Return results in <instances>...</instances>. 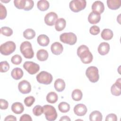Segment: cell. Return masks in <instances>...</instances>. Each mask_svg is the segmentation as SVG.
<instances>
[{
	"instance_id": "obj_1",
	"label": "cell",
	"mask_w": 121,
	"mask_h": 121,
	"mask_svg": "<svg viewBox=\"0 0 121 121\" xmlns=\"http://www.w3.org/2000/svg\"><path fill=\"white\" fill-rule=\"evenodd\" d=\"M77 55L80 58L81 61L84 64L91 63L93 59V56L88 47L85 45H81L77 49Z\"/></svg>"
},
{
	"instance_id": "obj_2",
	"label": "cell",
	"mask_w": 121,
	"mask_h": 121,
	"mask_svg": "<svg viewBox=\"0 0 121 121\" xmlns=\"http://www.w3.org/2000/svg\"><path fill=\"white\" fill-rule=\"evenodd\" d=\"M20 50L24 57L26 59H32L34 55V52L31 43L28 41H24L21 43Z\"/></svg>"
},
{
	"instance_id": "obj_3",
	"label": "cell",
	"mask_w": 121,
	"mask_h": 121,
	"mask_svg": "<svg viewBox=\"0 0 121 121\" xmlns=\"http://www.w3.org/2000/svg\"><path fill=\"white\" fill-rule=\"evenodd\" d=\"M16 48L15 43L13 41H9L1 44L0 52L2 55H9L15 51Z\"/></svg>"
},
{
	"instance_id": "obj_4",
	"label": "cell",
	"mask_w": 121,
	"mask_h": 121,
	"mask_svg": "<svg viewBox=\"0 0 121 121\" xmlns=\"http://www.w3.org/2000/svg\"><path fill=\"white\" fill-rule=\"evenodd\" d=\"M43 113L47 120L49 121H55L57 117V113L55 108L51 105H44L43 106Z\"/></svg>"
},
{
	"instance_id": "obj_5",
	"label": "cell",
	"mask_w": 121,
	"mask_h": 121,
	"mask_svg": "<svg viewBox=\"0 0 121 121\" xmlns=\"http://www.w3.org/2000/svg\"><path fill=\"white\" fill-rule=\"evenodd\" d=\"M86 75L89 80L92 83L97 82L99 79L98 69L95 66H90L86 71Z\"/></svg>"
},
{
	"instance_id": "obj_6",
	"label": "cell",
	"mask_w": 121,
	"mask_h": 121,
	"mask_svg": "<svg viewBox=\"0 0 121 121\" xmlns=\"http://www.w3.org/2000/svg\"><path fill=\"white\" fill-rule=\"evenodd\" d=\"M61 42L69 45H74L77 42V38L76 35L72 32L64 33L60 36Z\"/></svg>"
},
{
	"instance_id": "obj_7",
	"label": "cell",
	"mask_w": 121,
	"mask_h": 121,
	"mask_svg": "<svg viewBox=\"0 0 121 121\" xmlns=\"http://www.w3.org/2000/svg\"><path fill=\"white\" fill-rule=\"evenodd\" d=\"M86 5V0H73L69 2V7L72 11L78 12L85 9Z\"/></svg>"
},
{
	"instance_id": "obj_8",
	"label": "cell",
	"mask_w": 121,
	"mask_h": 121,
	"mask_svg": "<svg viewBox=\"0 0 121 121\" xmlns=\"http://www.w3.org/2000/svg\"><path fill=\"white\" fill-rule=\"evenodd\" d=\"M36 80L40 84L49 85L52 81V76L51 74L45 71L40 72L36 76Z\"/></svg>"
},
{
	"instance_id": "obj_9",
	"label": "cell",
	"mask_w": 121,
	"mask_h": 121,
	"mask_svg": "<svg viewBox=\"0 0 121 121\" xmlns=\"http://www.w3.org/2000/svg\"><path fill=\"white\" fill-rule=\"evenodd\" d=\"M23 68L31 75L36 74L40 69V66L38 64L33 61H29L24 62Z\"/></svg>"
},
{
	"instance_id": "obj_10",
	"label": "cell",
	"mask_w": 121,
	"mask_h": 121,
	"mask_svg": "<svg viewBox=\"0 0 121 121\" xmlns=\"http://www.w3.org/2000/svg\"><path fill=\"white\" fill-rule=\"evenodd\" d=\"M18 89L22 94H28L31 91V85L28 81L25 80H22L18 84Z\"/></svg>"
},
{
	"instance_id": "obj_11",
	"label": "cell",
	"mask_w": 121,
	"mask_h": 121,
	"mask_svg": "<svg viewBox=\"0 0 121 121\" xmlns=\"http://www.w3.org/2000/svg\"><path fill=\"white\" fill-rule=\"evenodd\" d=\"M57 19L58 15L54 12L48 13L46 14L44 18L45 23L49 26H52L54 25Z\"/></svg>"
},
{
	"instance_id": "obj_12",
	"label": "cell",
	"mask_w": 121,
	"mask_h": 121,
	"mask_svg": "<svg viewBox=\"0 0 121 121\" xmlns=\"http://www.w3.org/2000/svg\"><path fill=\"white\" fill-rule=\"evenodd\" d=\"M121 78H118L114 84H113L111 88V92L112 95L115 96H119L121 92Z\"/></svg>"
},
{
	"instance_id": "obj_13",
	"label": "cell",
	"mask_w": 121,
	"mask_h": 121,
	"mask_svg": "<svg viewBox=\"0 0 121 121\" xmlns=\"http://www.w3.org/2000/svg\"><path fill=\"white\" fill-rule=\"evenodd\" d=\"M73 110L75 114L79 116L85 115L87 111L86 106L82 104H79L76 105L74 107Z\"/></svg>"
},
{
	"instance_id": "obj_14",
	"label": "cell",
	"mask_w": 121,
	"mask_h": 121,
	"mask_svg": "<svg viewBox=\"0 0 121 121\" xmlns=\"http://www.w3.org/2000/svg\"><path fill=\"white\" fill-rule=\"evenodd\" d=\"M91 8L93 11L99 14L102 13L104 10V3L99 0L95 1L93 3Z\"/></svg>"
},
{
	"instance_id": "obj_15",
	"label": "cell",
	"mask_w": 121,
	"mask_h": 121,
	"mask_svg": "<svg viewBox=\"0 0 121 121\" xmlns=\"http://www.w3.org/2000/svg\"><path fill=\"white\" fill-rule=\"evenodd\" d=\"M51 50L53 54L58 55L62 52L63 47L62 44L60 43L59 42H55L51 45Z\"/></svg>"
},
{
	"instance_id": "obj_16",
	"label": "cell",
	"mask_w": 121,
	"mask_h": 121,
	"mask_svg": "<svg viewBox=\"0 0 121 121\" xmlns=\"http://www.w3.org/2000/svg\"><path fill=\"white\" fill-rule=\"evenodd\" d=\"M110 45L106 42L101 43L98 47V52L102 55L107 54L110 51Z\"/></svg>"
},
{
	"instance_id": "obj_17",
	"label": "cell",
	"mask_w": 121,
	"mask_h": 121,
	"mask_svg": "<svg viewBox=\"0 0 121 121\" xmlns=\"http://www.w3.org/2000/svg\"><path fill=\"white\" fill-rule=\"evenodd\" d=\"M101 19L100 14L92 11L89 13L88 17V21L91 24H96L98 23Z\"/></svg>"
},
{
	"instance_id": "obj_18",
	"label": "cell",
	"mask_w": 121,
	"mask_h": 121,
	"mask_svg": "<svg viewBox=\"0 0 121 121\" xmlns=\"http://www.w3.org/2000/svg\"><path fill=\"white\" fill-rule=\"evenodd\" d=\"M11 108L12 111L17 114L22 113L24 110V107L23 104L19 102H15L13 103L11 105Z\"/></svg>"
},
{
	"instance_id": "obj_19",
	"label": "cell",
	"mask_w": 121,
	"mask_h": 121,
	"mask_svg": "<svg viewBox=\"0 0 121 121\" xmlns=\"http://www.w3.org/2000/svg\"><path fill=\"white\" fill-rule=\"evenodd\" d=\"M23 74L24 73L22 69L18 67L13 69L11 72V77L15 80H19L21 79L22 78Z\"/></svg>"
},
{
	"instance_id": "obj_20",
	"label": "cell",
	"mask_w": 121,
	"mask_h": 121,
	"mask_svg": "<svg viewBox=\"0 0 121 121\" xmlns=\"http://www.w3.org/2000/svg\"><path fill=\"white\" fill-rule=\"evenodd\" d=\"M107 5L108 7L112 10H116L120 8L121 6V0H107Z\"/></svg>"
},
{
	"instance_id": "obj_21",
	"label": "cell",
	"mask_w": 121,
	"mask_h": 121,
	"mask_svg": "<svg viewBox=\"0 0 121 121\" xmlns=\"http://www.w3.org/2000/svg\"><path fill=\"white\" fill-rule=\"evenodd\" d=\"M54 86L57 91L62 92L65 88V83L63 79L61 78H58L55 81Z\"/></svg>"
},
{
	"instance_id": "obj_22",
	"label": "cell",
	"mask_w": 121,
	"mask_h": 121,
	"mask_svg": "<svg viewBox=\"0 0 121 121\" xmlns=\"http://www.w3.org/2000/svg\"><path fill=\"white\" fill-rule=\"evenodd\" d=\"M38 43L42 46H46L50 43L49 38L45 35H40L37 38Z\"/></svg>"
},
{
	"instance_id": "obj_23",
	"label": "cell",
	"mask_w": 121,
	"mask_h": 121,
	"mask_svg": "<svg viewBox=\"0 0 121 121\" xmlns=\"http://www.w3.org/2000/svg\"><path fill=\"white\" fill-rule=\"evenodd\" d=\"M49 56L48 52L44 49H40L36 53L37 59L41 61H44L47 60Z\"/></svg>"
},
{
	"instance_id": "obj_24",
	"label": "cell",
	"mask_w": 121,
	"mask_h": 121,
	"mask_svg": "<svg viewBox=\"0 0 121 121\" xmlns=\"http://www.w3.org/2000/svg\"><path fill=\"white\" fill-rule=\"evenodd\" d=\"M66 25V22L63 18H58L55 23V28L57 31L63 30Z\"/></svg>"
},
{
	"instance_id": "obj_25",
	"label": "cell",
	"mask_w": 121,
	"mask_h": 121,
	"mask_svg": "<svg viewBox=\"0 0 121 121\" xmlns=\"http://www.w3.org/2000/svg\"><path fill=\"white\" fill-rule=\"evenodd\" d=\"M102 119L103 115L98 111H93L89 115V120L91 121H101Z\"/></svg>"
},
{
	"instance_id": "obj_26",
	"label": "cell",
	"mask_w": 121,
	"mask_h": 121,
	"mask_svg": "<svg viewBox=\"0 0 121 121\" xmlns=\"http://www.w3.org/2000/svg\"><path fill=\"white\" fill-rule=\"evenodd\" d=\"M113 34L112 31L108 28H105L102 31L101 36L102 38L105 40H110L113 37Z\"/></svg>"
},
{
	"instance_id": "obj_27",
	"label": "cell",
	"mask_w": 121,
	"mask_h": 121,
	"mask_svg": "<svg viewBox=\"0 0 121 121\" xmlns=\"http://www.w3.org/2000/svg\"><path fill=\"white\" fill-rule=\"evenodd\" d=\"M50 6L49 2L46 0H40L37 3V7L38 9L42 11H44L47 10Z\"/></svg>"
},
{
	"instance_id": "obj_28",
	"label": "cell",
	"mask_w": 121,
	"mask_h": 121,
	"mask_svg": "<svg viewBox=\"0 0 121 121\" xmlns=\"http://www.w3.org/2000/svg\"><path fill=\"white\" fill-rule=\"evenodd\" d=\"M46 101L51 104L55 103L58 99L57 94L54 92H51L46 95Z\"/></svg>"
},
{
	"instance_id": "obj_29",
	"label": "cell",
	"mask_w": 121,
	"mask_h": 121,
	"mask_svg": "<svg viewBox=\"0 0 121 121\" xmlns=\"http://www.w3.org/2000/svg\"><path fill=\"white\" fill-rule=\"evenodd\" d=\"M23 36L26 39H32L35 36V32L33 29L28 28L24 31Z\"/></svg>"
},
{
	"instance_id": "obj_30",
	"label": "cell",
	"mask_w": 121,
	"mask_h": 121,
	"mask_svg": "<svg viewBox=\"0 0 121 121\" xmlns=\"http://www.w3.org/2000/svg\"><path fill=\"white\" fill-rule=\"evenodd\" d=\"M72 98L73 100L76 101H79L81 100L83 94L82 91L78 89H74L72 92Z\"/></svg>"
},
{
	"instance_id": "obj_31",
	"label": "cell",
	"mask_w": 121,
	"mask_h": 121,
	"mask_svg": "<svg viewBox=\"0 0 121 121\" xmlns=\"http://www.w3.org/2000/svg\"><path fill=\"white\" fill-rule=\"evenodd\" d=\"M58 109L60 112L62 113H66L69 111L70 105L66 102H62L59 104Z\"/></svg>"
},
{
	"instance_id": "obj_32",
	"label": "cell",
	"mask_w": 121,
	"mask_h": 121,
	"mask_svg": "<svg viewBox=\"0 0 121 121\" xmlns=\"http://www.w3.org/2000/svg\"><path fill=\"white\" fill-rule=\"evenodd\" d=\"M1 34L6 36H10L13 34V30L11 28L8 26H3L0 28Z\"/></svg>"
},
{
	"instance_id": "obj_33",
	"label": "cell",
	"mask_w": 121,
	"mask_h": 121,
	"mask_svg": "<svg viewBox=\"0 0 121 121\" xmlns=\"http://www.w3.org/2000/svg\"><path fill=\"white\" fill-rule=\"evenodd\" d=\"M43 112V107L40 105H35L33 109V113L36 116L41 115Z\"/></svg>"
},
{
	"instance_id": "obj_34",
	"label": "cell",
	"mask_w": 121,
	"mask_h": 121,
	"mask_svg": "<svg viewBox=\"0 0 121 121\" xmlns=\"http://www.w3.org/2000/svg\"><path fill=\"white\" fill-rule=\"evenodd\" d=\"M26 0H14L15 6L18 9H24L26 6Z\"/></svg>"
},
{
	"instance_id": "obj_35",
	"label": "cell",
	"mask_w": 121,
	"mask_h": 121,
	"mask_svg": "<svg viewBox=\"0 0 121 121\" xmlns=\"http://www.w3.org/2000/svg\"><path fill=\"white\" fill-rule=\"evenodd\" d=\"M9 69V65L7 61H3L0 63V72H6Z\"/></svg>"
},
{
	"instance_id": "obj_36",
	"label": "cell",
	"mask_w": 121,
	"mask_h": 121,
	"mask_svg": "<svg viewBox=\"0 0 121 121\" xmlns=\"http://www.w3.org/2000/svg\"><path fill=\"white\" fill-rule=\"evenodd\" d=\"M22 58L18 54H15L13 56L11 59V62L15 65H19L22 62Z\"/></svg>"
},
{
	"instance_id": "obj_37",
	"label": "cell",
	"mask_w": 121,
	"mask_h": 121,
	"mask_svg": "<svg viewBox=\"0 0 121 121\" xmlns=\"http://www.w3.org/2000/svg\"><path fill=\"white\" fill-rule=\"evenodd\" d=\"M35 101V98L33 96H28L25 98L24 100V103L25 105L27 107H30L34 103Z\"/></svg>"
},
{
	"instance_id": "obj_38",
	"label": "cell",
	"mask_w": 121,
	"mask_h": 121,
	"mask_svg": "<svg viewBox=\"0 0 121 121\" xmlns=\"http://www.w3.org/2000/svg\"><path fill=\"white\" fill-rule=\"evenodd\" d=\"M7 9L1 3H0V19L1 20L4 19L7 16Z\"/></svg>"
},
{
	"instance_id": "obj_39",
	"label": "cell",
	"mask_w": 121,
	"mask_h": 121,
	"mask_svg": "<svg viewBox=\"0 0 121 121\" xmlns=\"http://www.w3.org/2000/svg\"><path fill=\"white\" fill-rule=\"evenodd\" d=\"M100 32V28L97 26H93L89 29V32L92 35H97Z\"/></svg>"
},
{
	"instance_id": "obj_40",
	"label": "cell",
	"mask_w": 121,
	"mask_h": 121,
	"mask_svg": "<svg viewBox=\"0 0 121 121\" xmlns=\"http://www.w3.org/2000/svg\"><path fill=\"white\" fill-rule=\"evenodd\" d=\"M34 5V2L32 0H26V6L24 8V10L28 11L32 9Z\"/></svg>"
},
{
	"instance_id": "obj_41",
	"label": "cell",
	"mask_w": 121,
	"mask_h": 121,
	"mask_svg": "<svg viewBox=\"0 0 121 121\" xmlns=\"http://www.w3.org/2000/svg\"><path fill=\"white\" fill-rule=\"evenodd\" d=\"M9 103L5 99H0V108L1 110H6L8 108Z\"/></svg>"
},
{
	"instance_id": "obj_42",
	"label": "cell",
	"mask_w": 121,
	"mask_h": 121,
	"mask_svg": "<svg viewBox=\"0 0 121 121\" xmlns=\"http://www.w3.org/2000/svg\"><path fill=\"white\" fill-rule=\"evenodd\" d=\"M106 121H117V117L116 114L114 113H110L108 114L105 118Z\"/></svg>"
},
{
	"instance_id": "obj_43",
	"label": "cell",
	"mask_w": 121,
	"mask_h": 121,
	"mask_svg": "<svg viewBox=\"0 0 121 121\" xmlns=\"http://www.w3.org/2000/svg\"><path fill=\"white\" fill-rule=\"evenodd\" d=\"M20 121H32L31 117L27 114H25L20 117L19 119Z\"/></svg>"
},
{
	"instance_id": "obj_44",
	"label": "cell",
	"mask_w": 121,
	"mask_h": 121,
	"mask_svg": "<svg viewBox=\"0 0 121 121\" xmlns=\"http://www.w3.org/2000/svg\"><path fill=\"white\" fill-rule=\"evenodd\" d=\"M17 118L16 117H15L14 116L12 115H9L8 116H7L5 119H4L5 121H17Z\"/></svg>"
},
{
	"instance_id": "obj_45",
	"label": "cell",
	"mask_w": 121,
	"mask_h": 121,
	"mask_svg": "<svg viewBox=\"0 0 121 121\" xmlns=\"http://www.w3.org/2000/svg\"><path fill=\"white\" fill-rule=\"evenodd\" d=\"M60 121H70L71 120L68 116H63L60 119Z\"/></svg>"
},
{
	"instance_id": "obj_46",
	"label": "cell",
	"mask_w": 121,
	"mask_h": 121,
	"mask_svg": "<svg viewBox=\"0 0 121 121\" xmlns=\"http://www.w3.org/2000/svg\"><path fill=\"white\" fill-rule=\"evenodd\" d=\"M1 1H2V2H9L10 0H9V1H3V0H1Z\"/></svg>"
}]
</instances>
